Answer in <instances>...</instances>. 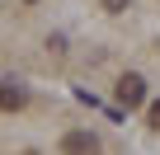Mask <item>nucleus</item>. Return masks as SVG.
<instances>
[{
	"mask_svg": "<svg viewBox=\"0 0 160 155\" xmlns=\"http://www.w3.org/2000/svg\"><path fill=\"white\" fill-rule=\"evenodd\" d=\"M118 104L122 108H141L146 104V80H141V75H122V80H118Z\"/></svg>",
	"mask_w": 160,
	"mask_h": 155,
	"instance_id": "nucleus-1",
	"label": "nucleus"
},
{
	"mask_svg": "<svg viewBox=\"0 0 160 155\" xmlns=\"http://www.w3.org/2000/svg\"><path fill=\"white\" fill-rule=\"evenodd\" d=\"M151 127H160V99L151 104Z\"/></svg>",
	"mask_w": 160,
	"mask_h": 155,
	"instance_id": "nucleus-5",
	"label": "nucleus"
},
{
	"mask_svg": "<svg viewBox=\"0 0 160 155\" xmlns=\"http://www.w3.org/2000/svg\"><path fill=\"white\" fill-rule=\"evenodd\" d=\"M61 155H99L94 132H66L61 136Z\"/></svg>",
	"mask_w": 160,
	"mask_h": 155,
	"instance_id": "nucleus-2",
	"label": "nucleus"
},
{
	"mask_svg": "<svg viewBox=\"0 0 160 155\" xmlns=\"http://www.w3.org/2000/svg\"><path fill=\"white\" fill-rule=\"evenodd\" d=\"M24 104H28V90L19 80H5V85H0V108H5V113H19Z\"/></svg>",
	"mask_w": 160,
	"mask_h": 155,
	"instance_id": "nucleus-3",
	"label": "nucleus"
},
{
	"mask_svg": "<svg viewBox=\"0 0 160 155\" xmlns=\"http://www.w3.org/2000/svg\"><path fill=\"white\" fill-rule=\"evenodd\" d=\"M122 5H127V0H104V10H108V14H122Z\"/></svg>",
	"mask_w": 160,
	"mask_h": 155,
	"instance_id": "nucleus-4",
	"label": "nucleus"
},
{
	"mask_svg": "<svg viewBox=\"0 0 160 155\" xmlns=\"http://www.w3.org/2000/svg\"><path fill=\"white\" fill-rule=\"evenodd\" d=\"M28 5H38V0H28Z\"/></svg>",
	"mask_w": 160,
	"mask_h": 155,
	"instance_id": "nucleus-6",
	"label": "nucleus"
}]
</instances>
